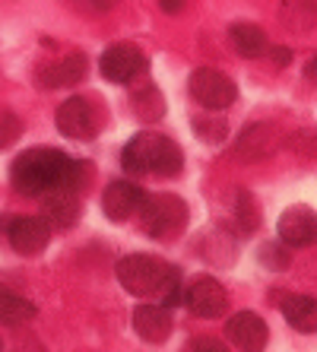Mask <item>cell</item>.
<instances>
[{
  "label": "cell",
  "instance_id": "1",
  "mask_svg": "<svg viewBox=\"0 0 317 352\" xmlns=\"http://www.w3.org/2000/svg\"><path fill=\"white\" fill-rule=\"evenodd\" d=\"M114 276H118V283L131 295H137V298H155L165 308H175L184 298V292H181V270L159 261V257L127 254L118 261Z\"/></svg>",
  "mask_w": 317,
  "mask_h": 352
},
{
  "label": "cell",
  "instance_id": "2",
  "mask_svg": "<svg viewBox=\"0 0 317 352\" xmlns=\"http://www.w3.org/2000/svg\"><path fill=\"white\" fill-rule=\"evenodd\" d=\"M70 156L54 146H32L19 153L10 165V184L23 197H45L48 190L61 188Z\"/></svg>",
  "mask_w": 317,
  "mask_h": 352
},
{
  "label": "cell",
  "instance_id": "3",
  "mask_svg": "<svg viewBox=\"0 0 317 352\" xmlns=\"http://www.w3.org/2000/svg\"><path fill=\"white\" fill-rule=\"evenodd\" d=\"M121 165L131 175H159V178H175L184 168V153L175 140H168L159 131H140L127 140L121 149Z\"/></svg>",
  "mask_w": 317,
  "mask_h": 352
},
{
  "label": "cell",
  "instance_id": "4",
  "mask_svg": "<svg viewBox=\"0 0 317 352\" xmlns=\"http://www.w3.org/2000/svg\"><path fill=\"white\" fill-rule=\"evenodd\" d=\"M187 222H190V213L178 194H146L140 206V229L155 241H178Z\"/></svg>",
  "mask_w": 317,
  "mask_h": 352
},
{
  "label": "cell",
  "instance_id": "5",
  "mask_svg": "<svg viewBox=\"0 0 317 352\" xmlns=\"http://www.w3.org/2000/svg\"><path fill=\"white\" fill-rule=\"evenodd\" d=\"M187 89H190L197 105L206 108V111H226L238 102L235 80L226 76L222 70H212V67H197L187 80Z\"/></svg>",
  "mask_w": 317,
  "mask_h": 352
},
{
  "label": "cell",
  "instance_id": "6",
  "mask_svg": "<svg viewBox=\"0 0 317 352\" xmlns=\"http://www.w3.org/2000/svg\"><path fill=\"white\" fill-rule=\"evenodd\" d=\"M54 124H57V131L70 140H92L102 131V111L92 105L89 98L70 96L67 102H61Z\"/></svg>",
  "mask_w": 317,
  "mask_h": 352
},
{
  "label": "cell",
  "instance_id": "7",
  "mask_svg": "<svg viewBox=\"0 0 317 352\" xmlns=\"http://www.w3.org/2000/svg\"><path fill=\"white\" fill-rule=\"evenodd\" d=\"M98 70L108 82H133L143 70H146V54L133 45V41H114L102 51L98 58Z\"/></svg>",
  "mask_w": 317,
  "mask_h": 352
},
{
  "label": "cell",
  "instance_id": "8",
  "mask_svg": "<svg viewBox=\"0 0 317 352\" xmlns=\"http://www.w3.org/2000/svg\"><path fill=\"white\" fill-rule=\"evenodd\" d=\"M184 305L197 314V318L216 320L228 311V292L222 289L219 279L197 276V279H190V286L184 289Z\"/></svg>",
  "mask_w": 317,
  "mask_h": 352
},
{
  "label": "cell",
  "instance_id": "9",
  "mask_svg": "<svg viewBox=\"0 0 317 352\" xmlns=\"http://www.w3.org/2000/svg\"><path fill=\"white\" fill-rule=\"evenodd\" d=\"M51 226L48 219H41V216H17V219L7 222V238L13 251L23 257H35L41 254L45 248L51 245Z\"/></svg>",
  "mask_w": 317,
  "mask_h": 352
},
{
  "label": "cell",
  "instance_id": "10",
  "mask_svg": "<svg viewBox=\"0 0 317 352\" xmlns=\"http://www.w3.org/2000/svg\"><path fill=\"white\" fill-rule=\"evenodd\" d=\"M276 232L285 248L317 245V213L311 206H289L276 219Z\"/></svg>",
  "mask_w": 317,
  "mask_h": 352
},
{
  "label": "cell",
  "instance_id": "11",
  "mask_svg": "<svg viewBox=\"0 0 317 352\" xmlns=\"http://www.w3.org/2000/svg\"><path fill=\"white\" fill-rule=\"evenodd\" d=\"M146 200V190L133 184V181H111L102 194V213L108 216L111 222H124L131 219V216L140 213V206Z\"/></svg>",
  "mask_w": 317,
  "mask_h": 352
},
{
  "label": "cell",
  "instance_id": "12",
  "mask_svg": "<svg viewBox=\"0 0 317 352\" xmlns=\"http://www.w3.org/2000/svg\"><path fill=\"white\" fill-rule=\"evenodd\" d=\"M86 74H89V58L83 51H74V54H64V58L39 67V86H45V89H64V86L83 82Z\"/></svg>",
  "mask_w": 317,
  "mask_h": 352
},
{
  "label": "cell",
  "instance_id": "13",
  "mask_svg": "<svg viewBox=\"0 0 317 352\" xmlns=\"http://www.w3.org/2000/svg\"><path fill=\"white\" fill-rule=\"evenodd\" d=\"M226 333H228V340L238 346V352H263L267 349V340H270L267 320L254 311L232 314L226 324Z\"/></svg>",
  "mask_w": 317,
  "mask_h": 352
},
{
  "label": "cell",
  "instance_id": "14",
  "mask_svg": "<svg viewBox=\"0 0 317 352\" xmlns=\"http://www.w3.org/2000/svg\"><path fill=\"white\" fill-rule=\"evenodd\" d=\"M171 327H175V314L171 308L159 302H146V305H137V311H133V330L143 343H165L171 336Z\"/></svg>",
  "mask_w": 317,
  "mask_h": 352
},
{
  "label": "cell",
  "instance_id": "15",
  "mask_svg": "<svg viewBox=\"0 0 317 352\" xmlns=\"http://www.w3.org/2000/svg\"><path fill=\"white\" fill-rule=\"evenodd\" d=\"M273 146H276L273 124L257 121L241 131V137H238V143H235V153L241 162H261V159H267L270 153H273Z\"/></svg>",
  "mask_w": 317,
  "mask_h": 352
},
{
  "label": "cell",
  "instance_id": "16",
  "mask_svg": "<svg viewBox=\"0 0 317 352\" xmlns=\"http://www.w3.org/2000/svg\"><path fill=\"white\" fill-rule=\"evenodd\" d=\"M41 219H48L51 229H70L80 219V194L48 190L41 197Z\"/></svg>",
  "mask_w": 317,
  "mask_h": 352
},
{
  "label": "cell",
  "instance_id": "17",
  "mask_svg": "<svg viewBox=\"0 0 317 352\" xmlns=\"http://www.w3.org/2000/svg\"><path fill=\"white\" fill-rule=\"evenodd\" d=\"M228 41H232V48L248 60H257L270 51V38L257 23H235L228 29Z\"/></svg>",
  "mask_w": 317,
  "mask_h": 352
},
{
  "label": "cell",
  "instance_id": "18",
  "mask_svg": "<svg viewBox=\"0 0 317 352\" xmlns=\"http://www.w3.org/2000/svg\"><path fill=\"white\" fill-rule=\"evenodd\" d=\"M283 318L298 333H317V298L314 295H285Z\"/></svg>",
  "mask_w": 317,
  "mask_h": 352
},
{
  "label": "cell",
  "instance_id": "19",
  "mask_svg": "<svg viewBox=\"0 0 317 352\" xmlns=\"http://www.w3.org/2000/svg\"><path fill=\"white\" fill-rule=\"evenodd\" d=\"M35 314H39V308H35L25 295L13 292L10 286H0V324H7V327H23V324H29Z\"/></svg>",
  "mask_w": 317,
  "mask_h": 352
},
{
  "label": "cell",
  "instance_id": "20",
  "mask_svg": "<svg viewBox=\"0 0 317 352\" xmlns=\"http://www.w3.org/2000/svg\"><path fill=\"white\" fill-rule=\"evenodd\" d=\"M279 16L292 32H308L317 25V0H283Z\"/></svg>",
  "mask_w": 317,
  "mask_h": 352
},
{
  "label": "cell",
  "instance_id": "21",
  "mask_svg": "<svg viewBox=\"0 0 317 352\" xmlns=\"http://www.w3.org/2000/svg\"><path fill=\"white\" fill-rule=\"evenodd\" d=\"M263 222V210L251 190H238L235 194V226L241 235H254Z\"/></svg>",
  "mask_w": 317,
  "mask_h": 352
},
{
  "label": "cell",
  "instance_id": "22",
  "mask_svg": "<svg viewBox=\"0 0 317 352\" xmlns=\"http://www.w3.org/2000/svg\"><path fill=\"white\" fill-rule=\"evenodd\" d=\"M194 133L200 140H206V143H212V146L222 143L228 133V124H226V118H222V111H210V115L194 118Z\"/></svg>",
  "mask_w": 317,
  "mask_h": 352
},
{
  "label": "cell",
  "instance_id": "23",
  "mask_svg": "<svg viewBox=\"0 0 317 352\" xmlns=\"http://www.w3.org/2000/svg\"><path fill=\"white\" fill-rule=\"evenodd\" d=\"M133 108H137L140 121H146V124L159 121V118H162V111H165L162 96H159V89H153V86L133 92Z\"/></svg>",
  "mask_w": 317,
  "mask_h": 352
},
{
  "label": "cell",
  "instance_id": "24",
  "mask_svg": "<svg viewBox=\"0 0 317 352\" xmlns=\"http://www.w3.org/2000/svg\"><path fill=\"white\" fill-rule=\"evenodd\" d=\"M257 257H261V263L273 273H283L292 267V254H289V248H285L283 241H263Z\"/></svg>",
  "mask_w": 317,
  "mask_h": 352
},
{
  "label": "cell",
  "instance_id": "25",
  "mask_svg": "<svg viewBox=\"0 0 317 352\" xmlns=\"http://www.w3.org/2000/svg\"><path fill=\"white\" fill-rule=\"evenodd\" d=\"M23 137V121H19L17 115H0V149H7L13 146L17 140Z\"/></svg>",
  "mask_w": 317,
  "mask_h": 352
},
{
  "label": "cell",
  "instance_id": "26",
  "mask_svg": "<svg viewBox=\"0 0 317 352\" xmlns=\"http://www.w3.org/2000/svg\"><path fill=\"white\" fill-rule=\"evenodd\" d=\"M289 146L295 153H308V156H317V133L314 131H298L289 137Z\"/></svg>",
  "mask_w": 317,
  "mask_h": 352
},
{
  "label": "cell",
  "instance_id": "27",
  "mask_svg": "<svg viewBox=\"0 0 317 352\" xmlns=\"http://www.w3.org/2000/svg\"><path fill=\"white\" fill-rule=\"evenodd\" d=\"M194 352H228V346L226 343H219V340H197L194 343Z\"/></svg>",
  "mask_w": 317,
  "mask_h": 352
},
{
  "label": "cell",
  "instance_id": "28",
  "mask_svg": "<svg viewBox=\"0 0 317 352\" xmlns=\"http://www.w3.org/2000/svg\"><path fill=\"white\" fill-rule=\"evenodd\" d=\"M301 74H305V80H308L311 86L317 89V54H314V58H308V64H305V70H301Z\"/></svg>",
  "mask_w": 317,
  "mask_h": 352
},
{
  "label": "cell",
  "instance_id": "29",
  "mask_svg": "<svg viewBox=\"0 0 317 352\" xmlns=\"http://www.w3.org/2000/svg\"><path fill=\"white\" fill-rule=\"evenodd\" d=\"M289 60H292V51L289 48H273V64L276 67H285Z\"/></svg>",
  "mask_w": 317,
  "mask_h": 352
},
{
  "label": "cell",
  "instance_id": "30",
  "mask_svg": "<svg viewBox=\"0 0 317 352\" xmlns=\"http://www.w3.org/2000/svg\"><path fill=\"white\" fill-rule=\"evenodd\" d=\"M162 13H181L184 10V0H159Z\"/></svg>",
  "mask_w": 317,
  "mask_h": 352
},
{
  "label": "cell",
  "instance_id": "31",
  "mask_svg": "<svg viewBox=\"0 0 317 352\" xmlns=\"http://www.w3.org/2000/svg\"><path fill=\"white\" fill-rule=\"evenodd\" d=\"M0 352H3V336H0Z\"/></svg>",
  "mask_w": 317,
  "mask_h": 352
}]
</instances>
